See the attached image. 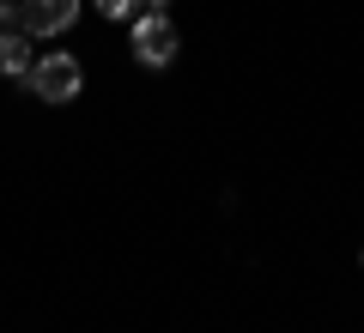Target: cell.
Instances as JSON below:
<instances>
[{"instance_id":"2","label":"cell","mask_w":364,"mask_h":333,"mask_svg":"<svg viewBox=\"0 0 364 333\" xmlns=\"http://www.w3.org/2000/svg\"><path fill=\"white\" fill-rule=\"evenodd\" d=\"M182 49L176 25H170V13H140L134 18V61L140 67H170Z\"/></svg>"},{"instance_id":"4","label":"cell","mask_w":364,"mask_h":333,"mask_svg":"<svg viewBox=\"0 0 364 333\" xmlns=\"http://www.w3.org/2000/svg\"><path fill=\"white\" fill-rule=\"evenodd\" d=\"M0 73H6V79H25L31 73V37H25V31H0Z\"/></svg>"},{"instance_id":"3","label":"cell","mask_w":364,"mask_h":333,"mask_svg":"<svg viewBox=\"0 0 364 333\" xmlns=\"http://www.w3.org/2000/svg\"><path fill=\"white\" fill-rule=\"evenodd\" d=\"M73 18H79V0H18L25 37H61V31H73Z\"/></svg>"},{"instance_id":"6","label":"cell","mask_w":364,"mask_h":333,"mask_svg":"<svg viewBox=\"0 0 364 333\" xmlns=\"http://www.w3.org/2000/svg\"><path fill=\"white\" fill-rule=\"evenodd\" d=\"M6 25H18V6H13V0H0V31H6Z\"/></svg>"},{"instance_id":"5","label":"cell","mask_w":364,"mask_h":333,"mask_svg":"<svg viewBox=\"0 0 364 333\" xmlns=\"http://www.w3.org/2000/svg\"><path fill=\"white\" fill-rule=\"evenodd\" d=\"M97 13H104V18H128L134 0H97Z\"/></svg>"},{"instance_id":"1","label":"cell","mask_w":364,"mask_h":333,"mask_svg":"<svg viewBox=\"0 0 364 333\" xmlns=\"http://www.w3.org/2000/svg\"><path fill=\"white\" fill-rule=\"evenodd\" d=\"M25 85H31V97H43V103H73L79 85H85V67H79L67 49H49V55L31 61Z\"/></svg>"},{"instance_id":"7","label":"cell","mask_w":364,"mask_h":333,"mask_svg":"<svg viewBox=\"0 0 364 333\" xmlns=\"http://www.w3.org/2000/svg\"><path fill=\"white\" fill-rule=\"evenodd\" d=\"M140 6H146V13H164V0H140Z\"/></svg>"}]
</instances>
